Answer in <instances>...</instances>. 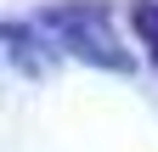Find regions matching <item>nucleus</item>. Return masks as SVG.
I'll use <instances>...</instances> for the list:
<instances>
[{"instance_id": "f257e3e1", "label": "nucleus", "mask_w": 158, "mask_h": 152, "mask_svg": "<svg viewBox=\"0 0 158 152\" xmlns=\"http://www.w3.org/2000/svg\"><path fill=\"white\" fill-rule=\"evenodd\" d=\"M135 23H141V34L152 40V56H158V6H147V11H135Z\"/></svg>"}]
</instances>
